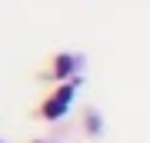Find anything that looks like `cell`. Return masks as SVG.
Listing matches in <instances>:
<instances>
[{
    "instance_id": "2",
    "label": "cell",
    "mask_w": 150,
    "mask_h": 143,
    "mask_svg": "<svg viewBox=\"0 0 150 143\" xmlns=\"http://www.w3.org/2000/svg\"><path fill=\"white\" fill-rule=\"evenodd\" d=\"M70 63H74L70 57H60V60H57V73H67V70H70Z\"/></svg>"
},
{
    "instance_id": "1",
    "label": "cell",
    "mask_w": 150,
    "mask_h": 143,
    "mask_svg": "<svg viewBox=\"0 0 150 143\" xmlns=\"http://www.w3.org/2000/svg\"><path fill=\"white\" fill-rule=\"evenodd\" d=\"M70 97H74V83H67V87H60L54 100H47V106H43V117H50V120H57L60 113L67 110V103H70Z\"/></svg>"
}]
</instances>
